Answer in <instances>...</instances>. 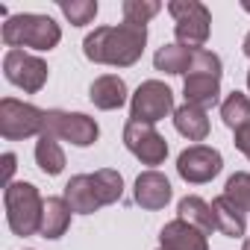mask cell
<instances>
[{"label":"cell","mask_w":250,"mask_h":250,"mask_svg":"<svg viewBox=\"0 0 250 250\" xmlns=\"http://www.w3.org/2000/svg\"><path fill=\"white\" fill-rule=\"evenodd\" d=\"M221 168H224V156H221V150H215L209 145H191L177 156V174L191 186L215 180L221 174Z\"/></svg>","instance_id":"11"},{"label":"cell","mask_w":250,"mask_h":250,"mask_svg":"<svg viewBox=\"0 0 250 250\" xmlns=\"http://www.w3.org/2000/svg\"><path fill=\"white\" fill-rule=\"evenodd\" d=\"M62 197L68 200V206H71L77 215H91V212H97L100 206H106L103 197H100V188H97V183H94V174H77V177H71V180L65 183Z\"/></svg>","instance_id":"13"},{"label":"cell","mask_w":250,"mask_h":250,"mask_svg":"<svg viewBox=\"0 0 250 250\" xmlns=\"http://www.w3.org/2000/svg\"><path fill=\"white\" fill-rule=\"evenodd\" d=\"M247 88H250V71H247Z\"/></svg>","instance_id":"30"},{"label":"cell","mask_w":250,"mask_h":250,"mask_svg":"<svg viewBox=\"0 0 250 250\" xmlns=\"http://www.w3.org/2000/svg\"><path fill=\"white\" fill-rule=\"evenodd\" d=\"M241 250H250V238H247V241H244V244H241Z\"/></svg>","instance_id":"29"},{"label":"cell","mask_w":250,"mask_h":250,"mask_svg":"<svg viewBox=\"0 0 250 250\" xmlns=\"http://www.w3.org/2000/svg\"><path fill=\"white\" fill-rule=\"evenodd\" d=\"M42 136H53L59 142H71L74 147H91L100 136L97 121L88 118L85 112H62V109H47L44 112V130Z\"/></svg>","instance_id":"6"},{"label":"cell","mask_w":250,"mask_h":250,"mask_svg":"<svg viewBox=\"0 0 250 250\" xmlns=\"http://www.w3.org/2000/svg\"><path fill=\"white\" fill-rule=\"evenodd\" d=\"M212 212H215V227L221 235H229V238H241L244 229H247V212L227 194H218L212 200Z\"/></svg>","instance_id":"16"},{"label":"cell","mask_w":250,"mask_h":250,"mask_svg":"<svg viewBox=\"0 0 250 250\" xmlns=\"http://www.w3.org/2000/svg\"><path fill=\"white\" fill-rule=\"evenodd\" d=\"M241 50H244V56H247V59H250V33H247V36H244V44H241Z\"/></svg>","instance_id":"28"},{"label":"cell","mask_w":250,"mask_h":250,"mask_svg":"<svg viewBox=\"0 0 250 250\" xmlns=\"http://www.w3.org/2000/svg\"><path fill=\"white\" fill-rule=\"evenodd\" d=\"M124 145L127 150L142 162V165H162L168 156V142L159 136V130L153 124H142V121H127L124 124Z\"/></svg>","instance_id":"10"},{"label":"cell","mask_w":250,"mask_h":250,"mask_svg":"<svg viewBox=\"0 0 250 250\" xmlns=\"http://www.w3.org/2000/svg\"><path fill=\"white\" fill-rule=\"evenodd\" d=\"M0 39L9 50H21V47H33V50H53L62 42V27L50 18V15H39V12H21V15H9Z\"/></svg>","instance_id":"2"},{"label":"cell","mask_w":250,"mask_h":250,"mask_svg":"<svg viewBox=\"0 0 250 250\" xmlns=\"http://www.w3.org/2000/svg\"><path fill=\"white\" fill-rule=\"evenodd\" d=\"M42 130H44V109L24 103V100H15V97L0 100V136L6 142L42 136Z\"/></svg>","instance_id":"7"},{"label":"cell","mask_w":250,"mask_h":250,"mask_svg":"<svg viewBox=\"0 0 250 250\" xmlns=\"http://www.w3.org/2000/svg\"><path fill=\"white\" fill-rule=\"evenodd\" d=\"M15 162H18V156H15V153H3V174H6V186L12 183V174H15Z\"/></svg>","instance_id":"27"},{"label":"cell","mask_w":250,"mask_h":250,"mask_svg":"<svg viewBox=\"0 0 250 250\" xmlns=\"http://www.w3.org/2000/svg\"><path fill=\"white\" fill-rule=\"evenodd\" d=\"M159 9H162L159 0H124V6H121L124 21L136 24V27H147V21L159 15Z\"/></svg>","instance_id":"24"},{"label":"cell","mask_w":250,"mask_h":250,"mask_svg":"<svg viewBox=\"0 0 250 250\" xmlns=\"http://www.w3.org/2000/svg\"><path fill=\"white\" fill-rule=\"evenodd\" d=\"M3 206H6V224L15 235H39L42 227V212H44V197L33 183H9L3 191Z\"/></svg>","instance_id":"4"},{"label":"cell","mask_w":250,"mask_h":250,"mask_svg":"<svg viewBox=\"0 0 250 250\" xmlns=\"http://www.w3.org/2000/svg\"><path fill=\"white\" fill-rule=\"evenodd\" d=\"M168 12L174 18V36L177 44L183 47H203L209 33H212V12L200 3V0H171Z\"/></svg>","instance_id":"5"},{"label":"cell","mask_w":250,"mask_h":250,"mask_svg":"<svg viewBox=\"0 0 250 250\" xmlns=\"http://www.w3.org/2000/svg\"><path fill=\"white\" fill-rule=\"evenodd\" d=\"M147 44V27L136 24H112L97 27L83 39V53L94 65H112V68H130L142 59Z\"/></svg>","instance_id":"1"},{"label":"cell","mask_w":250,"mask_h":250,"mask_svg":"<svg viewBox=\"0 0 250 250\" xmlns=\"http://www.w3.org/2000/svg\"><path fill=\"white\" fill-rule=\"evenodd\" d=\"M188 65H191V47H183V44H162L153 56V68L162 71V74H188Z\"/></svg>","instance_id":"20"},{"label":"cell","mask_w":250,"mask_h":250,"mask_svg":"<svg viewBox=\"0 0 250 250\" xmlns=\"http://www.w3.org/2000/svg\"><path fill=\"white\" fill-rule=\"evenodd\" d=\"M224 194L227 197H232L247 215H250V174L247 171H238V174H232L229 180H227V186H224Z\"/></svg>","instance_id":"25"},{"label":"cell","mask_w":250,"mask_h":250,"mask_svg":"<svg viewBox=\"0 0 250 250\" xmlns=\"http://www.w3.org/2000/svg\"><path fill=\"white\" fill-rule=\"evenodd\" d=\"M171 194H174V191H171V180H168L162 171L150 168V171H142V174L136 177L133 200H136L142 209H147V212H159V209L168 206Z\"/></svg>","instance_id":"12"},{"label":"cell","mask_w":250,"mask_h":250,"mask_svg":"<svg viewBox=\"0 0 250 250\" xmlns=\"http://www.w3.org/2000/svg\"><path fill=\"white\" fill-rule=\"evenodd\" d=\"M174 127L180 136H186L188 142H203L209 136V118L206 109L194 106V103H183L174 109Z\"/></svg>","instance_id":"18"},{"label":"cell","mask_w":250,"mask_h":250,"mask_svg":"<svg viewBox=\"0 0 250 250\" xmlns=\"http://www.w3.org/2000/svg\"><path fill=\"white\" fill-rule=\"evenodd\" d=\"M177 218H183V221H188V224H194L197 229H203L206 235L209 232H215L218 227H215V212H212V203H206L203 197H197V194H186L180 203H177Z\"/></svg>","instance_id":"19"},{"label":"cell","mask_w":250,"mask_h":250,"mask_svg":"<svg viewBox=\"0 0 250 250\" xmlns=\"http://www.w3.org/2000/svg\"><path fill=\"white\" fill-rule=\"evenodd\" d=\"M174 115V91L162 80H145L130 97V121L156 124Z\"/></svg>","instance_id":"8"},{"label":"cell","mask_w":250,"mask_h":250,"mask_svg":"<svg viewBox=\"0 0 250 250\" xmlns=\"http://www.w3.org/2000/svg\"><path fill=\"white\" fill-rule=\"evenodd\" d=\"M88 100L97 109H103V112L121 109L124 103H127V83H124L118 74H100L88 85Z\"/></svg>","instance_id":"15"},{"label":"cell","mask_w":250,"mask_h":250,"mask_svg":"<svg viewBox=\"0 0 250 250\" xmlns=\"http://www.w3.org/2000/svg\"><path fill=\"white\" fill-rule=\"evenodd\" d=\"M232 136H235V139H232V145H235L247 159H250V124H247V127H241V130H235Z\"/></svg>","instance_id":"26"},{"label":"cell","mask_w":250,"mask_h":250,"mask_svg":"<svg viewBox=\"0 0 250 250\" xmlns=\"http://www.w3.org/2000/svg\"><path fill=\"white\" fill-rule=\"evenodd\" d=\"M59 12L71 27H85L97 15V0H59Z\"/></svg>","instance_id":"23"},{"label":"cell","mask_w":250,"mask_h":250,"mask_svg":"<svg viewBox=\"0 0 250 250\" xmlns=\"http://www.w3.org/2000/svg\"><path fill=\"white\" fill-rule=\"evenodd\" d=\"M36 165L47 177H56V174L65 171V150L59 147V139L39 136V142H36Z\"/></svg>","instance_id":"21"},{"label":"cell","mask_w":250,"mask_h":250,"mask_svg":"<svg viewBox=\"0 0 250 250\" xmlns=\"http://www.w3.org/2000/svg\"><path fill=\"white\" fill-rule=\"evenodd\" d=\"M159 250H162V247H159Z\"/></svg>","instance_id":"31"},{"label":"cell","mask_w":250,"mask_h":250,"mask_svg":"<svg viewBox=\"0 0 250 250\" xmlns=\"http://www.w3.org/2000/svg\"><path fill=\"white\" fill-rule=\"evenodd\" d=\"M3 77L12 85L24 88L27 94H39L47 85L50 71H47L44 59H39V56H33L27 50H6V56H3Z\"/></svg>","instance_id":"9"},{"label":"cell","mask_w":250,"mask_h":250,"mask_svg":"<svg viewBox=\"0 0 250 250\" xmlns=\"http://www.w3.org/2000/svg\"><path fill=\"white\" fill-rule=\"evenodd\" d=\"M221 74H224V65H221L218 53H212L206 47L191 50V65H188V74H186V83H183L186 103H194L200 109L218 106V100H221Z\"/></svg>","instance_id":"3"},{"label":"cell","mask_w":250,"mask_h":250,"mask_svg":"<svg viewBox=\"0 0 250 250\" xmlns=\"http://www.w3.org/2000/svg\"><path fill=\"white\" fill-rule=\"evenodd\" d=\"M159 247L162 250H209V241H206L203 229H197L194 224H188L183 218H174L162 227Z\"/></svg>","instance_id":"14"},{"label":"cell","mask_w":250,"mask_h":250,"mask_svg":"<svg viewBox=\"0 0 250 250\" xmlns=\"http://www.w3.org/2000/svg\"><path fill=\"white\" fill-rule=\"evenodd\" d=\"M221 118H224V124L232 133L247 127V124H250V97L241 94V91H229L221 100Z\"/></svg>","instance_id":"22"},{"label":"cell","mask_w":250,"mask_h":250,"mask_svg":"<svg viewBox=\"0 0 250 250\" xmlns=\"http://www.w3.org/2000/svg\"><path fill=\"white\" fill-rule=\"evenodd\" d=\"M71 215L74 209L68 206L65 197H47L44 200V212H42V227H39V235L47 238V241H56L68 232L71 227Z\"/></svg>","instance_id":"17"}]
</instances>
